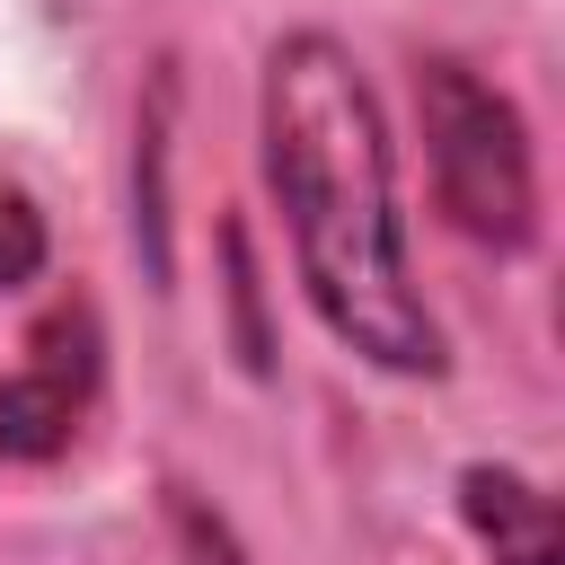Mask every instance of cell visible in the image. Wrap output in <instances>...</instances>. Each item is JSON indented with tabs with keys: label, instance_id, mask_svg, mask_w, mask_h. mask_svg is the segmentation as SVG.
Instances as JSON below:
<instances>
[{
	"label": "cell",
	"instance_id": "6da1fadb",
	"mask_svg": "<svg viewBox=\"0 0 565 565\" xmlns=\"http://www.w3.org/2000/svg\"><path fill=\"white\" fill-rule=\"evenodd\" d=\"M265 177L291 230V265L335 344L380 371H441V327L406 274L397 150L362 62L327 26H291L256 79Z\"/></svg>",
	"mask_w": 565,
	"mask_h": 565
},
{
	"label": "cell",
	"instance_id": "7a4b0ae2",
	"mask_svg": "<svg viewBox=\"0 0 565 565\" xmlns=\"http://www.w3.org/2000/svg\"><path fill=\"white\" fill-rule=\"evenodd\" d=\"M415 115H424V159H433L441 212L477 247H530V230H539V177H530L521 106L494 79H477L459 53H424L415 62Z\"/></svg>",
	"mask_w": 565,
	"mask_h": 565
},
{
	"label": "cell",
	"instance_id": "3957f363",
	"mask_svg": "<svg viewBox=\"0 0 565 565\" xmlns=\"http://www.w3.org/2000/svg\"><path fill=\"white\" fill-rule=\"evenodd\" d=\"M97 371H106L97 309H88V300L53 309V318L26 335L18 371L0 380V450H9V459H62L71 433L88 424V406H97Z\"/></svg>",
	"mask_w": 565,
	"mask_h": 565
},
{
	"label": "cell",
	"instance_id": "277c9868",
	"mask_svg": "<svg viewBox=\"0 0 565 565\" xmlns=\"http://www.w3.org/2000/svg\"><path fill=\"white\" fill-rule=\"evenodd\" d=\"M459 512H468V530H477V547L494 565H556V547H547V494L521 468H494V459L459 468Z\"/></svg>",
	"mask_w": 565,
	"mask_h": 565
},
{
	"label": "cell",
	"instance_id": "5b68a950",
	"mask_svg": "<svg viewBox=\"0 0 565 565\" xmlns=\"http://www.w3.org/2000/svg\"><path fill=\"white\" fill-rule=\"evenodd\" d=\"M44 212L26 203V194H0V291H18V282H35L44 274Z\"/></svg>",
	"mask_w": 565,
	"mask_h": 565
}]
</instances>
